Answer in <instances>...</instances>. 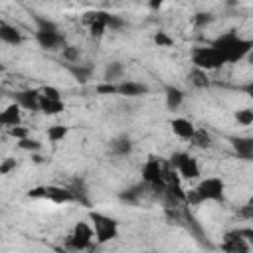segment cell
I'll return each mask as SVG.
<instances>
[{"label": "cell", "instance_id": "obj_1", "mask_svg": "<svg viewBox=\"0 0 253 253\" xmlns=\"http://www.w3.org/2000/svg\"><path fill=\"white\" fill-rule=\"evenodd\" d=\"M210 45H211L213 49H217V51L223 55L225 63H237V61H241L243 57H247L249 51L253 49V42H251V40H245V38H241V36H237L235 30H229V32L217 36L215 40H211Z\"/></svg>", "mask_w": 253, "mask_h": 253}, {"label": "cell", "instance_id": "obj_2", "mask_svg": "<svg viewBox=\"0 0 253 253\" xmlns=\"http://www.w3.org/2000/svg\"><path fill=\"white\" fill-rule=\"evenodd\" d=\"M89 221L93 225V233H95V241L97 245H105L109 241H113L119 235V221L111 215H105L101 211H89Z\"/></svg>", "mask_w": 253, "mask_h": 253}, {"label": "cell", "instance_id": "obj_3", "mask_svg": "<svg viewBox=\"0 0 253 253\" xmlns=\"http://www.w3.org/2000/svg\"><path fill=\"white\" fill-rule=\"evenodd\" d=\"M190 59H192L194 67H200V69H204V71H213V69H219V67L225 65L223 55H221L217 49H213L211 45H208V47H206V45H196V47H192Z\"/></svg>", "mask_w": 253, "mask_h": 253}, {"label": "cell", "instance_id": "obj_4", "mask_svg": "<svg viewBox=\"0 0 253 253\" xmlns=\"http://www.w3.org/2000/svg\"><path fill=\"white\" fill-rule=\"evenodd\" d=\"M93 225L87 221H77L73 225L71 235L65 239V249L71 251H85V249H93Z\"/></svg>", "mask_w": 253, "mask_h": 253}, {"label": "cell", "instance_id": "obj_5", "mask_svg": "<svg viewBox=\"0 0 253 253\" xmlns=\"http://www.w3.org/2000/svg\"><path fill=\"white\" fill-rule=\"evenodd\" d=\"M196 192L200 194V198H202L204 202H223L225 184H223L221 178L210 176V178H204V180L196 186Z\"/></svg>", "mask_w": 253, "mask_h": 253}, {"label": "cell", "instance_id": "obj_6", "mask_svg": "<svg viewBox=\"0 0 253 253\" xmlns=\"http://www.w3.org/2000/svg\"><path fill=\"white\" fill-rule=\"evenodd\" d=\"M34 38L38 45L45 51H57V49L61 51V47L67 43V38L61 32H36Z\"/></svg>", "mask_w": 253, "mask_h": 253}, {"label": "cell", "instance_id": "obj_7", "mask_svg": "<svg viewBox=\"0 0 253 253\" xmlns=\"http://www.w3.org/2000/svg\"><path fill=\"white\" fill-rule=\"evenodd\" d=\"M12 101L24 111H40V89H24L12 95Z\"/></svg>", "mask_w": 253, "mask_h": 253}, {"label": "cell", "instance_id": "obj_8", "mask_svg": "<svg viewBox=\"0 0 253 253\" xmlns=\"http://www.w3.org/2000/svg\"><path fill=\"white\" fill-rule=\"evenodd\" d=\"M219 249L225 251V253H249L251 251V245L247 243V239L239 237L235 233V229H231V231H227L223 235V241H221Z\"/></svg>", "mask_w": 253, "mask_h": 253}, {"label": "cell", "instance_id": "obj_9", "mask_svg": "<svg viewBox=\"0 0 253 253\" xmlns=\"http://www.w3.org/2000/svg\"><path fill=\"white\" fill-rule=\"evenodd\" d=\"M144 192H148V184L146 182H140V184H132V186L121 190L117 198H119V202H123L126 206H138L140 200H142V196H144Z\"/></svg>", "mask_w": 253, "mask_h": 253}, {"label": "cell", "instance_id": "obj_10", "mask_svg": "<svg viewBox=\"0 0 253 253\" xmlns=\"http://www.w3.org/2000/svg\"><path fill=\"white\" fill-rule=\"evenodd\" d=\"M176 172H178V176L182 180H196V178H200V164H198V160L194 156L184 152L182 160L176 166Z\"/></svg>", "mask_w": 253, "mask_h": 253}, {"label": "cell", "instance_id": "obj_11", "mask_svg": "<svg viewBox=\"0 0 253 253\" xmlns=\"http://www.w3.org/2000/svg\"><path fill=\"white\" fill-rule=\"evenodd\" d=\"M148 85L138 83V81H130V79H121L117 83V95L123 97H144L148 95Z\"/></svg>", "mask_w": 253, "mask_h": 253}, {"label": "cell", "instance_id": "obj_12", "mask_svg": "<svg viewBox=\"0 0 253 253\" xmlns=\"http://www.w3.org/2000/svg\"><path fill=\"white\" fill-rule=\"evenodd\" d=\"M140 174H142V182H146V184H152V182L162 180V160L156 158V156H150L142 164Z\"/></svg>", "mask_w": 253, "mask_h": 253}, {"label": "cell", "instance_id": "obj_13", "mask_svg": "<svg viewBox=\"0 0 253 253\" xmlns=\"http://www.w3.org/2000/svg\"><path fill=\"white\" fill-rule=\"evenodd\" d=\"M45 188V200L53 204H71L75 202L73 194L69 192L67 186H43Z\"/></svg>", "mask_w": 253, "mask_h": 253}, {"label": "cell", "instance_id": "obj_14", "mask_svg": "<svg viewBox=\"0 0 253 253\" xmlns=\"http://www.w3.org/2000/svg\"><path fill=\"white\" fill-rule=\"evenodd\" d=\"M67 188H69V192L73 194L75 202H79L81 206H91L89 190H87V186H85V180H83V178H79V176L71 178V180H69V184H67Z\"/></svg>", "mask_w": 253, "mask_h": 253}, {"label": "cell", "instance_id": "obj_15", "mask_svg": "<svg viewBox=\"0 0 253 253\" xmlns=\"http://www.w3.org/2000/svg\"><path fill=\"white\" fill-rule=\"evenodd\" d=\"M164 99H166L168 111H178V109L182 107L184 99H186V93H184L180 87L168 83V85H164Z\"/></svg>", "mask_w": 253, "mask_h": 253}, {"label": "cell", "instance_id": "obj_16", "mask_svg": "<svg viewBox=\"0 0 253 253\" xmlns=\"http://www.w3.org/2000/svg\"><path fill=\"white\" fill-rule=\"evenodd\" d=\"M233 150L241 160H251L253 158V138L249 136H231L229 138Z\"/></svg>", "mask_w": 253, "mask_h": 253}, {"label": "cell", "instance_id": "obj_17", "mask_svg": "<svg viewBox=\"0 0 253 253\" xmlns=\"http://www.w3.org/2000/svg\"><path fill=\"white\" fill-rule=\"evenodd\" d=\"M22 125V109L12 101L6 109L0 111V126H16Z\"/></svg>", "mask_w": 253, "mask_h": 253}, {"label": "cell", "instance_id": "obj_18", "mask_svg": "<svg viewBox=\"0 0 253 253\" xmlns=\"http://www.w3.org/2000/svg\"><path fill=\"white\" fill-rule=\"evenodd\" d=\"M170 128H172V132L178 136V138H184V140H190L192 138V134H194V130H196V126H194V123L192 121H188V119H172L170 121Z\"/></svg>", "mask_w": 253, "mask_h": 253}, {"label": "cell", "instance_id": "obj_19", "mask_svg": "<svg viewBox=\"0 0 253 253\" xmlns=\"http://www.w3.org/2000/svg\"><path fill=\"white\" fill-rule=\"evenodd\" d=\"M109 148H111V154H115V156H128V154L132 152L134 144H132L130 136H126V134H119V136H115V138L111 140Z\"/></svg>", "mask_w": 253, "mask_h": 253}, {"label": "cell", "instance_id": "obj_20", "mask_svg": "<svg viewBox=\"0 0 253 253\" xmlns=\"http://www.w3.org/2000/svg\"><path fill=\"white\" fill-rule=\"evenodd\" d=\"M0 42L8 43V45H20L24 42L20 30L16 26H10V24H0Z\"/></svg>", "mask_w": 253, "mask_h": 253}, {"label": "cell", "instance_id": "obj_21", "mask_svg": "<svg viewBox=\"0 0 253 253\" xmlns=\"http://www.w3.org/2000/svg\"><path fill=\"white\" fill-rule=\"evenodd\" d=\"M125 75V63L123 61H111L105 65V71H103V81H109V83H119Z\"/></svg>", "mask_w": 253, "mask_h": 253}, {"label": "cell", "instance_id": "obj_22", "mask_svg": "<svg viewBox=\"0 0 253 253\" xmlns=\"http://www.w3.org/2000/svg\"><path fill=\"white\" fill-rule=\"evenodd\" d=\"M67 71L81 85H85L91 79V75H93V67L91 65H83V63H67Z\"/></svg>", "mask_w": 253, "mask_h": 253}, {"label": "cell", "instance_id": "obj_23", "mask_svg": "<svg viewBox=\"0 0 253 253\" xmlns=\"http://www.w3.org/2000/svg\"><path fill=\"white\" fill-rule=\"evenodd\" d=\"M63 109H65V105H63L61 99L59 101L57 99H47V97H43L40 93V111L43 115H59Z\"/></svg>", "mask_w": 253, "mask_h": 253}, {"label": "cell", "instance_id": "obj_24", "mask_svg": "<svg viewBox=\"0 0 253 253\" xmlns=\"http://www.w3.org/2000/svg\"><path fill=\"white\" fill-rule=\"evenodd\" d=\"M190 142H192L196 148H200V150H208V148H211V144H213L211 134H210L206 128H196L194 134H192V138H190Z\"/></svg>", "mask_w": 253, "mask_h": 253}, {"label": "cell", "instance_id": "obj_25", "mask_svg": "<svg viewBox=\"0 0 253 253\" xmlns=\"http://www.w3.org/2000/svg\"><path fill=\"white\" fill-rule=\"evenodd\" d=\"M188 81L196 87V89H204L210 85V77H208V71L200 69V67H192L190 73H188Z\"/></svg>", "mask_w": 253, "mask_h": 253}, {"label": "cell", "instance_id": "obj_26", "mask_svg": "<svg viewBox=\"0 0 253 253\" xmlns=\"http://www.w3.org/2000/svg\"><path fill=\"white\" fill-rule=\"evenodd\" d=\"M67 132H69V126H65V125H51V126H47V140L49 142H59V140H63L65 136H67Z\"/></svg>", "mask_w": 253, "mask_h": 253}, {"label": "cell", "instance_id": "obj_27", "mask_svg": "<svg viewBox=\"0 0 253 253\" xmlns=\"http://www.w3.org/2000/svg\"><path fill=\"white\" fill-rule=\"evenodd\" d=\"M34 22H36V32H59L57 24L53 20H47L45 16L34 14Z\"/></svg>", "mask_w": 253, "mask_h": 253}, {"label": "cell", "instance_id": "obj_28", "mask_svg": "<svg viewBox=\"0 0 253 253\" xmlns=\"http://www.w3.org/2000/svg\"><path fill=\"white\" fill-rule=\"evenodd\" d=\"M61 57H63V61H67V63H77L79 57H81V49H79L77 45L65 43V45L61 47Z\"/></svg>", "mask_w": 253, "mask_h": 253}, {"label": "cell", "instance_id": "obj_29", "mask_svg": "<svg viewBox=\"0 0 253 253\" xmlns=\"http://www.w3.org/2000/svg\"><path fill=\"white\" fill-rule=\"evenodd\" d=\"M213 20H215V16H213L211 12H204V10H202V12H196V14H194V18H192L194 26H196V28H200V30H202V28H208Z\"/></svg>", "mask_w": 253, "mask_h": 253}, {"label": "cell", "instance_id": "obj_30", "mask_svg": "<svg viewBox=\"0 0 253 253\" xmlns=\"http://www.w3.org/2000/svg\"><path fill=\"white\" fill-rule=\"evenodd\" d=\"M18 142V148L26 150V152H40L42 150V142L38 138H32V136H26V138H20L16 140Z\"/></svg>", "mask_w": 253, "mask_h": 253}, {"label": "cell", "instance_id": "obj_31", "mask_svg": "<svg viewBox=\"0 0 253 253\" xmlns=\"http://www.w3.org/2000/svg\"><path fill=\"white\" fill-rule=\"evenodd\" d=\"M152 42L158 45V47H172L174 45V40L164 32V30H158V32H154V36H152Z\"/></svg>", "mask_w": 253, "mask_h": 253}, {"label": "cell", "instance_id": "obj_32", "mask_svg": "<svg viewBox=\"0 0 253 253\" xmlns=\"http://www.w3.org/2000/svg\"><path fill=\"white\" fill-rule=\"evenodd\" d=\"M235 121L241 125V126H249L251 123H253V109H241V111H237L235 113Z\"/></svg>", "mask_w": 253, "mask_h": 253}, {"label": "cell", "instance_id": "obj_33", "mask_svg": "<svg viewBox=\"0 0 253 253\" xmlns=\"http://www.w3.org/2000/svg\"><path fill=\"white\" fill-rule=\"evenodd\" d=\"M95 93L97 95H117V83L101 81V83L95 85Z\"/></svg>", "mask_w": 253, "mask_h": 253}, {"label": "cell", "instance_id": "obj_34", "mask_svg": "<svg viewBox=\"0 0 253 253\" xmlns=\"http://www.w3.org/2000/svg\"><path fill=\"white\" fill-rule=\"evenodd\" d=\"M125 26H126V22L117 14H111L107 20V30H111V32H121Z\"/></svg>", "mask_w": 253, "mask_h": 253}, {"label": "cell", "instance_id": "obj_35", "mask_svg": "<svg viewBox=\"0 0 253 253\" xmlns=\"http://www.w3.org/2000/svg\"><path fill=\"white\" fill-rule=\"evenodd\" d=\"M18 168V160L16 158H4L2 162H0V176H8L10 172H14Z\"/></svg>", "mask_w": 253, "mask_h": 253}, {"label": "cell", "instance_id": "obj_36", "mask_svg": "<svg viewBox=\"0 0 253 253\" xmlns=\"http://www.w3.org/2000/svg\"><path fill=\"white\" fill-rule=\"evenodd\" d=\"M8 134H10L12 138L20 140V138H26V136H30V128H28V126H22V125H16V126H8Z\"/></svg>", "mask_w": 253, "mask_h": 253}, {"label": "cell", "instance_id": "obj_37", "mask_svg": "<svg viewBox=\"0 0 253 253\" xmlns=\"http://www.w3.org/2000/svg\"><path fill=\"white\" fill-rule=\"evenodd\" d=\"M40 93L43 95V97H47V99H61V93H59V89L57 87H53V85H45V87H42L40 89Z\"/></svg>", "mask_w": 253, "mask_h": 253}, {"label": "cell", "instance_id": "obj_38", "mask_svg": "<svg viewBox=\"0 0 253 253\" xmlns=\"http://www.w3.org/2000/svg\"><path fill=\"white\" fill-rule=\"evenodd\" d=\"M184 204H188V206H200V204H204V200L200 198V194L194 188V190H188L186 192V202Z\"/></svg>", "mask_w": 253, "mask_h": 253}, {"label": "cell", "instance_id": "obj_39", "mask_svg": "<svg viewBox=\"0 0 253 253\" xmlns=\"http://www.w3.org/2000/svg\"><path fill=\"white\" fill-rule=\"evenodd\" d=\"M26 196H28V198H32V200H40V198H43V200H45V188H43V186H38V188L30 190Z\"/></svg>", "mask_w": 253, "mask_h": 253}, {"label": "cell", "instance_id": "obj_40", "mask_svg": "<svg viewBox=\"0 0 253 253\" xmlns=\"http://www.w3.org/2000/svg\"><path fill=\"white\" fill-rule=\"evenodd\" d=\"M237 213H239L241 217H245V219H251V217H253V206H251V202H247Z\"/></svg>", "mask_w": 253, "mask_h": 253}, {"label": "cell", "instance_id": "obj_41", "mask_svg": "<svg viewBox=\"0 0 253 253\" xmlns=\"http://www.w3.org/2000/svg\"><path fill=\"white\" fill-rule=\"evenodd\" d=\"M164 2L166 0H148V6H150V10H160Z\"/></svg>", "mask_w": 253, "mask_h": 253}, {"label": "cell", "instance_id": "obj_42", "mask_svg": "<svg viewBox=\"0 0 253 253\" xmlns=\"http://www.w3.org/2000/svg\"><path fill=\"white\" fill-rule=\"evenodd\" d=\"M30 154H32V160H34L36 164H43V162H45V158H43L40 152H30Z\"/></svg>", "mask_w": 253, "mask_h": 253}]
</instances>
